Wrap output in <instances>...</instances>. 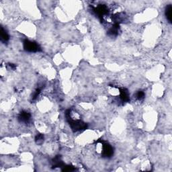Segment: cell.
<instances>
[{"label":"cell","mask_w":172,"mask_h":172,"mask_svg":"<svg viewBox=\"0 0 172 172\" xmlns=\"http://www.w3.org/2000/svg\"><path fill=\"white\" fill-rule=\"evenodd\" d=\"M53 168H63L64 166L62 160H61V156L60 155H57L55 157L53 160Z\"/></svg>","instance_id":"9"},{"label":"cell","mask_w":172,"mask_h":172,"mask_svg":"<svg viewBox=\"0 0 172 172\" xmlns=\"http://www.w3.org/2000/svg\"><path fill=\"white\" fill-rule=\"evenodd\" d=\"M135 96H136V98H137V100H139V101H142V100H143L145 98V92L143 91H138L137 92Z\"/></svg>","instance_id":"12"},{"label":"cell","mask_w":172,"mask_h":172,"mask_svg":"<svg viewBox=\"0 0 172 172\" xmlns=\"http://www.w3.org/2000/svg\"><path fill=\"white\" fill-rule=\"evenodd\" d=\"M98 142L102 143V155L103 157L110 158L114 154V149L110 145L109 143L106 142H104L103 141H99Z\"/></svg>","instance_id":"3"},{"label":"cell","mask_w":172,"mask_h":172,"mask_svg":"<svg viewBox=\"0 0 172 172\" xmlns=\"http://www.w3.org/2000/svg\"><path fill=\"white\" fill-rule=\"evenodd\" d=\"M165 14L167 20H168V22L169 23H171V21H172V7H171V5H168V6H167L166 8H165Z\"/></svg>","instance_id":"10"},{"label":"cell","mask_w":172,"mask_h":172,"mask_svg":"<svg viewBox=\"0 0 172 172\" xmlns=\"http://www.w3.org/2000/svg\"><path fill=\"white\" fill-rule=\"evenodd\" d=\"M63 168V171H72L75 170V168L72 165H67V166L64 165Z\"/></svg>","instance_id":"14"},{"label":"cell","mask_w":172,"mask_h":172,"mask_svg":"<svg viewBox=\"0 0 172 172\" xmlns=\"http://www.w3.org/2000/svg\"><path fill=\"white\" fill-rule=\"evenodd\" d=\"M35 141L38 145H41L44 142V135L42 134H37L35 137Z\"/></svg>","instance_id":"11"},{"label":"cell","mask_w":172,"mask_h":172,"mask_svg":"<svg viewBox=\"0 0 172 172\" xmlns=\"http://www.w3.org/2000/svg\"><path fill=\"white\" fill-rule=\"evenodd\" d=\"M94 12L99 17V18L103 21L104 17L108 14V8L105 5H99L94 8Z\"/></svg>","instance_id":"4"},{"label":"cell","mask_w":172,"mask_h":172,"mask_svg":"<svg viewBox=\"0 0 172 172\" xmlns=\"http://www.w3.org/2000/svg\"><path fill=\"white\" fill-rule=\"evenodd\" d=\"M18 119L19 122L27 124V123L30 121V119H31V114L29 112L23 110L19 114Z\"/></svg>","instance_id":"5"},{"label":"cell","mask_w":172,"mask_h":172,"mask_svg":"<svg viewBox=\"0 0 172 172\" xmlns=\"http://www.w3.org/2000/svg\"><path fill=\"white\" fill-rule=\"evenodd\" d=\"M120 29V24H114V26H112V28H110L108 31V34L110 37H116L119 34V31Z\"/></svg>","instance_id":"7"},{"label":"cell","mask_w":172,"mask_h":172,"mask_svg":"<svg viewBox=\"0 0 172 172\" xmlns=\"http://www.w3.org/2000/svg\"><path fill=\"white\" fill-rule=\"evenodd\" d=\"M0 37H1V41L6 44V42H8L10 39V36L8 33L4 29L3 27H1V31H0Z\"/></svg>","instance_id":"8"},{"label":"cell","mask_w":172,"mask_h":172,"mask_svg":"<svg viewBox=\"0 0 172 172\" xmlns=\"http://www.w3.org/2000/svg\"><path fill=\"white\" fill-rule=\"evenodd\" d=\"M71 111L70 110H67L65 113L66 119L67 122H69V126H70L71 129L74 132H78L80 131V130H83L87 128V124L86 123L81 121V120L75 119L74 120L71 116Z\"/></svg>","instance_id":"1"},{"label":"cell","mask_w":172,"mask_h":172,"mask_svg":"<svg viewBox=\"0 0 172 172\" xmlns=\"http://www.w3.org/2000/svg\"><path fill=\"white\" fill-rule=\"evenodd\" d=\"M120 91V99L122 103H127L130 101L129 92L125 88H119Z\"/></svg>","instance_id":"6"},{"label":"cell","mask_w":172,"mask_h":172,"mask_svg":"<svg viewBox=\"0 0 172 172\" xmlns=\"http://www.w3.org/2000/svg\"><path fill=\"white\" fill-rule=\"evenodd\" d=\"M41 92V88H37L36 89V90L34 91V93L32 94V100H36L37 98V97L39 96V94H40Z\"/></svg>","instance_id":"13"},{"label":"cell","mask_w":172,"mask_h":172,"mask_svg":"<svg viewBox=\"0 0 172 172\" xmlns=\"http://www.w3.org/2000/svg\"><path fill=\"white\" fill-rule=\"evenodd\" d=\"M24 48L26 51L30 53H37L41 51V48L37 42H32L29 40L26 39L23 42Z\"/></svg>","instance_id":"2"}]
</instances>
